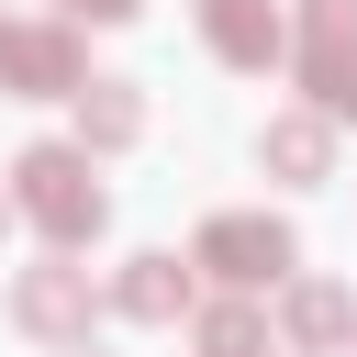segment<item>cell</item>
<instances>
[{"label":"cell","instance_id":"6","mask_svg":"<svg viewBox=\"0 0 357 357\" xmlns=\"http://www.w3.org/2000/svg\"><path fill=\"white\" fill-rule=\"evenodd\" d=\"M134 123H145V112H134L123 78H89V89H78V134H89V145H123Z\"/></svg>","mask_w":357,"mask_h":357},{"label":"cell","instance_id":"1","mask_svg":"<svg viewBox=\"0 0 357 357\" xmlns=\"http://www.w3.org/2000/svg\"><path fill=\"white\" fill-rule=\"evenodd\" d=\"M11 178H22L11 201H22L56 245H89V234H100V190H89V156H78V145H33Z\"/></svg>","mask_w":357,"mask_h":357},{"label":"cell","instance_id":"8","mask_svg":"<svg viewBox=\"0 0 357 357\" xmlns=\"http://www.w3.org/2000/svg\"><path fill=\"white\" fill-rule=\"evenodd\" d=\"M22 324H45V335L78 324V268H33V279H22Z\"/></svg>","mask_w":357,"mask_h":357},{"label":"cell","instance_id":"9","mask_svg":"<svg viewBox=\"0 0 357 357\" xmlns=\"http://www.w3.org/2000/svg\"><path fill=\"white\" fill-rule=\"evenodd\" d=\"M290 335H301V346H335V335H346V290H324V279H312V290L290 301Z\"/></svg>","mask_w":357,"mask_h":357},{"label":"cell","instance_id":"10","mask_svg":"<svg viewBox=\"0 0 357 357\" xmlns=\"http://www.w3.org/2000/svg\"><path fill=\"white\" fill-rule=\"evenodd\" d=\"M201 357H257V312L245 301H212L201 312Z\"/></svg>","mask_w":357,"mask_h":357},{"label":"cell","instance_id":"3","mask_svg":"<svg viewBox=\"0 0 357 357\" xmlns=\"http://www.w3.org/2000/svg\"><path fill=\"white\" fill-rule=\"evenodd\" d=\"M0 89H78V45L56 22H0Z\"/></svg>","mask_w":357,"mask_h":357},{"label":"cell","instance_id":"5","mask_svg":"<svg viewBox=\"0 0 357 357\" xmlns=\"http://www.w3.org/2000/svg\"><path fill=\"white\" fill-rule=\"evenodd\" d=\"M112 301H123V312H145V324H167V312H178V301H190V279H178V257H134V268H123V290H112Z\"/></svg>","mask_w":357,"mask_h":357},{"label":"cell","instance_id":"2","mask_svg":"<svg viewBox=\"0 0 357 357\" xmlns=\"http://www.w3.org/2000/svg\"><path fill=\"white\" fill-rule=\"evenodd\" d=\"M201 268L234 279V290H257V279L290 268V223H268V212H223V223H201Z\"/></svg>","mask_w":357,"mask_h":357},{"label":"cell","instance_id":"12","mask_svg":"<svg viewBox=\"0 0 357 357\" xmlns=\"http://www.w3.org/2000/svg\"><path fill=\"white\" fill-rule=\"evenodd\" d=\"M56 11H89V22H123L134 0H56Z\"/></svg>","mask_w":357,"mask_h":357},{"label":"cell","instance_id":"4","mask_svg":"<svg viewBox=\"0 0 357 357\" xmlns=\"http://www.w3.org/2000/svg\"><path fill=\"white\" fill-rule=\"evenodd\" d=\"M201 33H212L234 67H268V56H279V11H268V0H201Z\"/></svg>","mask_w":357,"mask_h":357},{"label":"cell","instance_id":"11","mask_svg":"<svg viewBox=\"0 0 357 357\" xmlns=\"http://www.w3.org/2000/svg\"><path fill=\"white\" fill-rule=\"evenodd\" d=\"M324 112H357V56H346V67L324 78Z\"/></svg>","mask_w":357,"mask_h":357},{"label":"cell","instance_id":"7","mask_svg":"<svg viewBox=\"0 0 357 357\" xmlns=\"http://www.w3.org/2000/svg\"><path fill=\"white\" fill-rule=\"evenodd\" d=\"M324 156H335V134H324L312 112H290V123H268V167H290V178H324Z\"/></svg>","mask_w":357,"mask_h":357}]
</instances>
